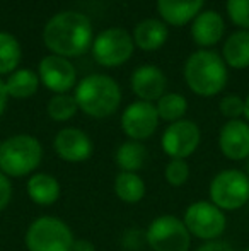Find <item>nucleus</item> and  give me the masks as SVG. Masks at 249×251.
I'll return each instance as SVG.
<instances>
[{
    "label": "nucleus",
    "mask_w": 249,
    "mask_h": 251,
    "mask_svg": "<svg viewBox=\"0 0 249 251\" xmlns=\"http://www.w3.org/2000/svg\"><path fill=\"white\" fill-rule=\"evenodd\" d=\"M202 132L200 126L191 120H180L169 123L160 135V149L169 159H184L191 157L200 147Z\"/></svg>",
    "instance_id": "9d476101"
},
{
    "label": "nucleus",
    "mask_w": 249,
    "mask_h": 251,
    "mask_svg": "<svg viewBox=\"0 0 249 251\" xmlns=\"http://www.w3.org/2000/svg\"><path fill=\"white\" fill-rule=\"evenodd\" d=\"M21 43L17 38L5 31H0V75H10L21 63Z\"/></svg>",
    "instance_id": "b1692460"
},
{
    "label": "nucleus",
    "mask_w": 249,
    "mask_h": 251,
    "mask_svg": "<svg viewBox=\"0 0 249 251\" xmlns=\"http://www.w3.org/2000/svg\"><path fill=\"white\" fill-rule=\"evenodd\" d=\"M227 79V65L217 51L198 50L191 53L184 63V80L196 96H217L226 89Z\"/></svg>",
    "instance_id": "7ed1b4c3"
},
{
    "label": "nucleus",
    "mask_w": 249,
    "mask_h": 251,
    "mask_svg": "<svg viewBox=\"0 0 249 251\" xmlns=\"http://www.w3.org/2000/svg\"><path fill=\"white\" fill-rule=\"evenodd\" d=\"M72 251H97L92 241L89 239H75L72 246Z\"/></svg>",
    "instance_id": "2f4dec72"
},
{
    "label": "nucleus",
    "mask_w": 249,
    "mask_h": 251,
    "mask_svg": "<svg viewBox=\"0 0 249 251\" xmlns=\"http://www.w3.org/2000/svg\"><path fill=\"white\" fill-rule=\"evenodd\" d=\"M43 146L34 135L16 133L0 142V171L12 178H29L43 162Z\"/></svg>",
    "instance_id": "20e7f679"
},
{
    "label": "nucleus",
    "mask_w": 249,
    "mask_h": 251,
    "mask_svg": "<svg viewBox=\"0 0 249 251\" xmlns=\"http://www.w3.org/2000/svg\"><path fill=\"white\" fill-rule=\"evenodd\" d=\"M203 5L205 0H157L160 21L174 27L193 23V19L203 10Z\"/></svg>",
    "instance_id": "f3484780"
},
{
    "label": "nucleus",
    "mask_w": 249,
    "mask_h": 251,
    "mask_svg": "<svg viewBox=\"0 0 249 251\" xmlns=\"http://www.w3.org/2000/svg\"><path fill=\"white\" fill-rule=\"evenodd\" d=\"M219 149L229 161L241 162L249 157V123L227 120L219 132Z\"/></svg>",
    "instance_id": "4468645a"
},
{
    "label": "nucleus",
    "mask_w": 249,
    "mask_h": 251,
    "mask_svg": "<svg viewBox=\"0 0 249 251\" xmlns=\"http://www.w3.org/2000/svg\"><path fill=\"white\" fill-rule=\"evenodd\" d=\"M222 58L227 67L244 70L249 67V31L239 29L226 40L222 47Z\"/></svg>",
    "instance_id": "412c9836"
},
{
    "label": "nucleus",
    "mask_w": 249,
    "mask_h": 251,
    "mask_svg": "<svg viewBox=\"0 0 249 251\" xmlns=\"http://www.w3.org/2000/svg\"><path fill=\"white\" fill-rule=\"evenodd\" d=\"M181 219L189 234L203 243L220 239L227 229L226 212L220 210L210 200H196L189 203Z\"/></svg>",
    "instance_id": "6e6552de"
},
{
    "label": "nucleus",
    "mask_w": 249,
    "mask_h": 251,
    "mask_svg": "<svg viewBox=\"0 0 249 251\" xmlns=\"http://www.w3.org/2000/svg\"><path fill=\"white\" fill-rule=\"evenodd\" d=\"M40 84L38 74L29 69H17L5 80L7 94L9 98H16V100H27L34 96L40 89Z\"/></svg>",
    "instance_id": "5701e85b"
},
{
    "label": "nucleus",
    "mask_w": 249,
    "mask_h": 251,
    "mask_svg": "<svg viewBox=\"0 0 249 251\" xmlns=\"http://www.w3.org/2000/svg\"><path fill=\"white\" fill-rule=\"evenodd\" d=\"M208 197L224 212H236L249 203V178L243 169L227 168L219 171L208 185Z\"/></svg>",
    "instance_id": "423d86ee"
},
{
    "label": "nucleus",
    "mask_w": 249,
    "mask_h": 251,
    "mask_svg": "<svg viewBox=\"0 0 249 251\" xmlns=\"http://www.w3.org/2000/svg\"><path fill=\"white\" fill-rule=\"evenodd\" d=\"M243 118L249 123V94L246 96V100H244V116Z\"/></svg>",
    "instance_id": "72a5a7b5"
},
{
    "label": "nucleus",
    "mask_w": 249,
    "mask_h": 251,
    "mask_svg": "<svg viewBox=\"0 0 249 251\" xmlns=\"http://www.w3.org/2000/svg\"><path fill=\"white\" fill-rule=\"evenodd\" d=\"M219 111L227 120H241L244 116V100L236 94H227L219 102Z\"/></svg>",
    "instance_id": "c85d7f7f"
},
{
    "label": "nucleus",
    "mask_w": 249,
    "mask_h": 251,
    "mask_svg": "<svg viewBox=\"0 0 249 251\" xmlns=\"http://www.w3.org/2000/svg\"><path fill=\"white\" fill-rule=\"evenodd\" d=\"M94 41V29L91 19L82 12L62 10L55 14L43 29V43L51 55L63 58L84 55Z\"/></svg>",
    "instance_id": "f257e3e1"
},
{
    "label": "nucleus",
    "mask_w": 249,
    "mask_h": 251,
    "mask_svg": "<svg viewBox=\"0 0 249 251\" xmlns=\"http://www.w3.org/2000/svg\"><path fill=\"white\" fill-rule=\"evenodd\" d=\"M12 195H14L12 179L0 171V214H2V212L10 205V201H12Z\"/></svg>",
    "instance_id": "c756f323"
},
{
    "label": "nucleus",
    "mask_w": 249,
    "mask_h": 251,
    "mask_svg": "<svg viewBox=\"0 0 249 251\" xmlns=\"http://www.w3.org/2000/svg\"><path fill=\"white\" fill-rule=\"evenodd\" d=\"M73 241L75 238L70 226L50 214L33 219L24 234L27 251H72Z\"/></svg>",
    "instance_id": "39448f33"
},
{
    "label": "nucleus",
    "mask_w": 249,
    "mask_h": 251,
    "mask_svg": "<svg viewBox=\"0 0 249 251\" xmlns=\"http://www.w3.org/2000/svg\"><path fill=\"white\" fill-rule=\"evenodd\" d=\"M53 151L62 161L70 164H80L92 157L94 142L89 133L84 130L77 126H65L55 135Z\"/></svg>",
    "instance_id": "f8f14e48"
},
{
    "label": "nucleus",
    "mask_w": 249,
    "mask_h": 251,
    "mask_svg": "<svg viewBox=\"0 0 249 251\" xmlns=\"http://www.w3.org/2000/svg\"><path fill=\"white\" fill-rule=\"evenodd\" d=\"M92 56L99 65L114 69L128 62L135 50V43L128 31L121 27H110L101 31L92 41Z\"/></svg>",
    "instance_id": "1a4fd4ad"
},
{
    "label": "nucleus",
    "mask_w": 249,
    "mask_h": 251,
    "mask_svg": "<svg viewBox=\"0 0 249 251\" xmlns=\"http://www.w3.org/2000/svg\"><path fill=\"white\" fill-rule=\"evenodd\" d=\"M79 111L73 94H53L46 104V113L53 122L65 123L72 120Z\"/></svg>",
    "instance_id": "a878e982"
},
{
    "label": "nucleus",
    "mask_w": 249,
    "mask_h": 251,
    "mask_svg": "<svg viewBox=\"0 0 249 251\" xmlns=\"http://www.w3.org/2000/svg\"><path fill=\"white\" fill-rule=\"evenodd\" d=\"M226 9L236 26L249 31V0H227Z\"/></svg>",
    "instance_id": "cd10ccee"
},
{
    "label": "nucleus",
    "mask_w": 249,
    "mask_h": 251,
    "mask_svg": "<svg viewBox=\"0 0 249 251\" xmlns=\"http://www.w3.org/2000/svg\"><path fill=\"white\" fill-rule=\"evenodd\" d=\"M73 98L79 111L91 118L103 120L118 111L121 104V89L113 77L91 74L75 86Z\"/></svg>",
    "instance_id": "f03ea898"
},
{
    "label": "nucleus",
    "mask_w": 249,
    "mask_h": 251,
    "mask_svg": "<svg viewBox=\"0 0 249 251\" xmlns=\"http://www.w3.org/2000/svg\"><path fill=\"white\" fill-rule=\"evenodd\" d=\"M156 109L160 122L174 123L184 118V115L188 111V101L183 94L166 93L156 102Z\"/></svg>",
    "instance_id": "393cba45"
},
{
    "label": "nucleus",
    "mask_w": 249,
    "mask_h": 251,
    "mask_svg": "<svg viewBox=\"0 0 249 251\" xmlns=\"http://www.w3.org/2000/svg\"><path fill=\"white\" fill-rule=\"evenodd\" d=\"M7 101H9V94H7V87H5V80L0 79V116L5 111Z\"/></svg>",
    "instance_id": "473e14b6"
},
{
    "label": "nucleus",
    "mask_w": 249,
    "mask_h": 251,
    "mask_svg": "<svg viewBox=\"0 0 249 251\" xmlns=\"http://www.w3.org/2000/svg\"><path fill=\"white\" fill-rule=\"evenodd\" d=\"M113 192L120 201H123L126 205H135L145 199L147 185L138 173L120 171L114 176Z\"/></svg>",
    "instance_id": "aec40b11"
},
{
    "label": "nucleus",
    "mask_w": 249,
    "mask_h": 251,
    "mask_svg": "<svg viewBox=\"0 0 249 251\" xmlns=\"http://www.w3.org/2000/svg\"><path fill=\"white\" fill-rule=\"evenodd\" d=\"M244 173H246L248 175V178H249V157L246 159V161H244V169H243Z\"/></svg>",
    "instance_id": "f704fd0d"
},
{
    "label": "nucleus",
    "mask_w": 249,
    "mask_h": 251,
    "mask_svg": "<svg viewBox=\"0 0 249 251\" xmlns=\"http://www.w3.org/2000/svg\"><path fill=\"white\" fill-rule=\"evenodd\" d=\"M189 176H191V169L184 159H169V162L164 168V179L173 188L184 186L189 181Z\"/></svg>",
    "instance_id": "bb28decb"
},
{
    "label": "nucleus",
    "mask_w": 249,
    "mask_h": 251,
    "mask_svg": "<svg viewBox=\"0 0 249 251\" xmlns=\"http://www.w3.org/2000/svg\"><path fill=\"white\" fill-rule=\"evenodd\" d=\"M191 241L183 219L173 214L157 215L145 229V243L152 251H189Z\"/></svg>",
    "instance_id": "0eeeda50"
},
{
    "label": "nucleus",
    "mask_w": 249,
    "mask_h": 251,
    "mask_svg": "<svg viewBox=\"0 0 249 251\" xmlns=\"http://www.w3.org/2000/svg\"><path fill=\"white\" fill-rule=\"evenodd\" d=\"M114 162L118 169L125 173H138L145 168L147 162V149L143 142L136 140H125L118 146L114 152Z\"/></svg>",
    "instance_id": "4be33fe9"
},
{
    "label": "nucleus",
    "mask_w": 249,
    "mask_h": 251,
    "mask_svg": "<svg viewBox=\"0 0 249 251\" xmlns=\"http://www.w3.org/2000/svg\"><path fill=\"white\" fill-rule=\"evenodd\" d=\"M243 251H249V246H248V248H244Z\"/></svg>",
    "instance_id": "c9c22d12"
},
{
    "label": "nucleus",
    "mask_w": 249,
    "mask_h": 251,
    "mask_svg": "<svg viewBox=\"0 0 249 251\" xmlns=\"http://www.w3.org/2000/svg\"><path fill=\"white\" fill-rule=\"evenodd\" d=\"M40 82L55 94H67L75 87L77 70L68 58L58 55H48L38 65Z\"/></svg>",
    "instance_id": "ddd939ff"
},
{
    "label": "nucleus",
    "mask_w": 249,
    "mask_h": 251,
    "mask_svg": "<svg viewBox=\"0 0 249 251\" xmlns=\"http://www.w3.org/2000/svg\"><path fill=\"white\" fill-rule=\"evenodd\" d=\"M167 34L169 31H167V24L164 21L149 17L136 24L132 38L135 47H138L140 50L156 51L167 41Z\"/></svg>",
    "instance_id": "6ab92c4d"
},
{
    "label": "nucleus",
    "mask_w": 249,
    "mask_h": 251,
    "mask_svg": "<svg viewBox=\"0 0 249 251\" xmlns=\"http://www.w3.org/2000/svg\"><path fill=\"white\" fill-rule=\"evenodd\" d=\"M159 123L160 118L157 115L156 104L140 100L126 106L120 120L121 130L128 137V140H136V142L150 139L159 128Z\"/></svg>",
    "instance_id": "9b49d317"
},
{
    "label": "nucleus",
    "mask_w": 249,
    "mask_h": 251,
    "mask_svg": "<svg viewBox=\"0 0 249 251\" xmlns=\"http://www.w3.org/2000/svg\"><path fill=\"white\" fill-rule=\"evenodd\" d=\"M167 77L159 67L142 65L132 74V91L140 101L154 102L166 94Z\"/></svg>",
    "instance_id": "2eb2a0df"
},
{
    "label": "nucleus",
    "mask_w": 249,
    "mask_h": 251,
    "mask_svg": "<svg viewBox=\"0 0 249 251\" xmlns=\"http://www.w3.org/2000/svg\"><path fill=\"white\" fill-rule=\"evenodd\" d=\"M193 251H236L234 246L226 239H213V241H205L200 246H196Z\"/></svg>",
    "instance_id": "7c9ffc66"
},
{
    "label": "nucleus",
    "mask_w": 249,
    "mask_h": 251,
    "mask_svg": "<svg viewBox=\"0 0 249 251\" xmlns=\"http://www.w3.org/2000/svg\"><path fill=\"white\" fill-rule=\"evenodd\" d=\"M226 24L219 12L215 10H202L193 19L191 24V38L202 50L217 45L224 38Z\"/></svg>",
    "instance_id": "dca6fc26"
},
{
    "label": "nucleus",
    "mask_w": 249,
    "mask_h": 251,
    "mask_svg": "<svg viewBox=\"0 0 249 251\" xmlns=\"http://www.w3.org/2000/svg\"><path fill=\"white\" fill-rule=\"evenodd\" d=\"M26 193L33 203L40 207H51L60 200L62 186L57 176L36 171L26 181Z\"/></svg>",
    "instance_id": "a211bd4d"
}]
</instances>
